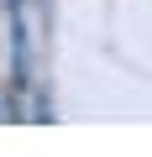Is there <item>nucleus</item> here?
<instances>
[{"label": "nucleus", "instance_id": "1", "mask_svg": "<svg viewBox=\"0 0 152 157\" xmlns=\"http://www.w3.org/2000/svg\"><path fill=\"white\" fill-rule=\"evenodd\" d=\"M0 121H6V105H0Z\"/></svg>", "mask_w": 152, "mask_h": 157}, {"label": "nucleus", "instance_id": "2", "mask_svg": "<svg viewBox=\"0 0 152 157\" xmlns=\"http://www.w3.org/2000/svg\"><path fill=\"white\" fill-rule=\"evenodd\" d=\"M0 6H6V0H0Z\"/></svg>", "mask_w": 152, "mask_h": 157}]
</instances>
